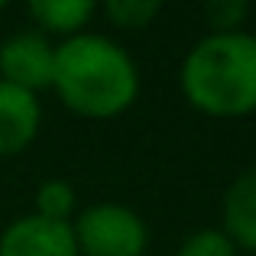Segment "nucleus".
<instances>
[{
	"label": "nucleus",
	"mask_w": 256,
	"mask_h": 256,
	"mask_svg": "<svg viewBox=\"0 0 256 256\" xmlns=\"http://www.w3.org/2000/svg\"><path fill=\"white\" fill-rule=\"evenodd\" d=\"M218 230L237 246V253H256V166L227 182Z\"/></svg>",
	"instance_id": "0eeeda50"
},
{
	"label": "nucleus",
	"mask_w": 256,
	"mask_h": 256,
	"mask_svg": "<svg viewBox=\"0 0 256 256\" xmlns=\"http://www.w3.org/2000/svg\"><path fill=\"white\" fill-rule=\"evenodd\" d=\"M56 46L36 30H20L0 42V82L23 88L30 94L49 91Z\"/></svg>",
	"instance_id": "20e7f679"
},
{
	"label": "nucleus",
	"mask_w": 256,
	"mask_h": 256,
	"mask_svg": "<svg viewBox=\"0 0 256 256\" xmlns=\"http://www.w3.org/2000/svg\"><path fill=\"white\" fill-rule=\"evenodd\" d=\"M178 88L188 107L211 120L256 114V32H204L185 52Z\"/></svg>",
	"instance_id": "f03ea898"
},
{
	"label": "nucleus",
	"mask_w": 256,
	"mask_h": 256,
	"mask_svg": "<svg viewBox=\"0 0 256 256\" xmlns=\"http://www.w3.org/2000/svg\"><path fill=\"white\" fill-rule=\"evenodd\" d=\"M4 10H6V4H4V0H0V13H4Z\"/></svg>",
	"instance_id": "ddd939ff"
},
{
	"label": "nucleus",
	"mask_w": 256,
	"mask_h": 256,
	"mask_svg": "<svg viewBox=\"0 0 256 256\" xmlns=\"http://www.w3.org/2000/svg\"><path fill=\"white\" fill-rule=\"evenodd\" d=\"M42 130L39 94L0 82V159H13L36 143Z\"/></svg>",
	"instance_id": "423d86ee"
},
{
	"label": "nucleus",
	"mask_w": 256,
	"mask_h": 256,
	"mask_svg": "<svg viewBox=\"0 0 256 256\" xmlns=\"http://www.w3.org/2000/svg\"><path fill=\"white\" fill-rule=\"evenodd\" d=\"M32 214L52 224H72L78 214V192L65 178H46L32 192Z\"/></svg>",
	"instance_id": "1a4fd4ad"
},
{
	"label": "nucleus",
	"mask_w": 256,
	"mask_h": 256,
	"mask_svg": "<svg viewBox=\"0 0 256 256\" xmlns=\"http://www.w3.org/2000/svg\"><path fill=\"white\" fill-rule=\"evenodd\" d=\"M26 13H30L36 32H42L46 39L58 36L65 42L78 32H88L91 20L98 16V4H91V0H32Z\"/></svg>",
	"instance_id": "6e6552de"
},
{
	"label": "nucleus",
	"mask_w": 256,
	"mask_h": 256,
	"mask_svg": "<svg viewBox=\"0 0 256 256\" xmlns=\"http://www.w3.org/2000/svg\"><path fill=\"white\" fill-rule=\"evenodd\" d=\"M78 256H146L150 224L124 201H94L72 218Z\"/></svg>",
	"instance_id": "7ed1b4c3"
},
{
	"label": "nucleus",
	"mask_w": 256,
	"mask_h": 256,
	"mask_svg": "<svg viewBox=\"0 0 256 256\" xmlns=\"http://www.w3.org/2000/svg\"><path fill=\"white\" fill-rule=\"evenodd\" d=\"M204 23L208 32H240L250 20V4L246 0H211L204 4Z\"/></svg>",
	"instance_id": "9b49d317"
},
{
	"label": "nucleus",
	"mask_w": 256,
	"mask_h": 256,
	"mask_svg": "<svg viewBox=\"0 0 256 256\" xmlns=\"http://www.w3.org/2000/svg\"><path fill=\"white\" fill-rule=\"evenodd\" d=\"M107 23L117 26V30H126V32H140L146 26H152L162 13V4L159 0H107L104 10Z\"/></svg>",
	"instance_id": "9d476101"
},
{
	"label": "nucleus",
	"mask_w": 256,
	"mask_h": 256,
	"mask_svg": "<svg viewBox=\"0 0 256 256\" xmlns=\"http://www.w3.org/2000/svg\"><path fill=\"white\" fill-rule=\"evenodd\" d=\"M0 256H78V246L68 224L23 214L0 230Z\"/></svg>",
	"instance_id": "39448f33"
},
{
	"label": "nucleus",
	"mask_w": 256,
	"mask_h": 256,
	"mask_svg": "<svg viewBox=\"0 0 256 256\" xmlns=\"http://www.w3.org/2000/svg\"><path fill=\"white\" fill-rule=\"evenodd\" d=\"M175 256H240V253L218 227H198L178 244Z\"/></svg>",
	"instance_id": "f8f14e48"
},
{
	"label": "nucleus",
	"mask_w": 256,
	"mask_h": 256,
	"mask_svg": "<svg viewBox=\"0 0 256 256\" xmlns=\"http://www.w3.org/2000/svg\"><path fill=\"white\" fill-rule=\"evenodd\" d=\"M140 65L117 39L78 32L56 46L49 91L82 120H117L140 100Z\"/></svg>",
	"instance_id": "f257e3e1"
}]
</instances>
